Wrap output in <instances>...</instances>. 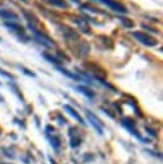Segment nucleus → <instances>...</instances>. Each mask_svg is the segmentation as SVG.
<instances>
[{
	"label": "nucleus",
	"mask_w": 163,
	"mask_h": 164,
	"mask_svg": "<svg viewBox=\"0 0 163 164\" xmlns=\"http://www.w3.org/2000/svg\"><path fill=\"white\" fill-rule=\"evenodd\" d=\"M59 71L63 73V75H65L67 77H69V78H72V80H76V81H80L81 80V77L80 76H77V75H75V73H71V72H68L67 69H64V68H58Z\"/></svg>",
	"instance_id": "nucleus-11"
},
{
	"label": "nucleus",
	"mask_w": 163,
	"mask_h": 164,
	"mask_svg": "<svg viewBox=\"0 0 163 164\" xmlns=\"http://www.w3.org/2000/svg\"><path fill=\"white\" fill-rule=\"evenodd\" d=\"M42 57H44L45 59L49 62V63H53V64H59V63H60V60L58 59V58L53 57V55H50L49 53H42Z\"/></svg>",
	"instance_id": "nucleus-9"
},
{
	"label": "nucleus",
	"mask_w": 163,
	"mask_h": 164,
	"mask_svg": "<svg viewBox=\"0 0 163 164\" xmlns=\"http://www.w3.org/2000/svg\"><path fill=\"white\" fill-rule=\"evenodd\" d=\"M131 36H132L135 40H138L140 44L145 45V46H150V48H152V46H156L158 44V41L154 37H152L148 33L141 32V31H134V32H131Z\"/></svg>",
	"instance_id": "nucleus-1"
},
{
	"label": "nucleus",
	"mask_w": 163,
	"mask_h": 164,
	"mask_svg": "<svg viewBox=\"0 0 163 164\" xmlns=\"http://www.w3.org/2000/svg\"><path fill=\"white\" fill-rule=\"evenodd\" d=\"M46 1L50 3L53 7H57V8H64V9L68 8V4L65 3V0H46Z\"/></svg>",
	"instance_id": "nucleus-8"
},
{
	"label": "nucleus",
	"mask_w": 163,
	"mask_h": 164,
	"mask_svg": "<svg viewBox=\"0 0 163 164\" xmlns=\"http://www.w3.org/2000/svg\"><path fill=\"white\" fill-rule=\"evenodd\" d=\"M122 124H123V126H125L132 135H136L138 137H140V136H139V134H138V131H136V128H134V122H132V120H131L130 118H125V119H123V120H122Z\"/></svg>",
	"instance_id": "nucleus-6"
},
{
	"label": "nucleus",
	"mask_w": 163,
	"mask_h": 164,
	"mask_svg": "<svg viewBox=\"0 0 163 164\" xmlns=\"http://www.w3.org/2000/svg\"><path fill=\"white\" fill-rule=\"evenodd\" d=\"M80 142H81V137H79V136H75V137H72V140H71V146L72 147H76V146L80 145Z\"/></svg>",
	"instance_id": "nucleus-13"
},
{
	"label": "nucleus",
	"mask_w": 163,
	"mask_h": 164,
	"mask_svg": "<svg viewBox=\"0 0 163 164\" xmlns=\"http://www.w3.org/2000/svg\"><path fill=\"white\" fill-rule=\"evenodd\" d=\"M77 90H80V92H82L84 95H86L87 97H94V91H91L90 89H87V87H85V86H79L77 87Z\"/></svg>",
	"instance_id": "nucleus-10"
},
{
	"label": "nucleus",
	"mask_w": 163,
	"mask_h": 164,
	"mask_svg": "<svg viewBox=\"0 0 163 164\" xmlns=\"http://www.w3.org/2000/svg\"><path fill=\"white\" fill-rule=\"evenodd\" d=\"M0 17H3L4 19H9V21H18V15L14 12H12L10 9L0 10Z\"/></svg>",
	"instance_id": "nucleus-5"
},
{
	"label": "nucleus",
	"mask_w": 163,
	"mask_h": 164,
	"mask_svg": "<svg viewBox=\"0 0 163 164\" xmlns=\"http://www.w3.org/2000/svg\"><path fill=\"white\" fill-rule=\"evenodd\" d=\"M141 27H143V28H145V30H148V31H150V32H158V31L156 30V28H153V27H149L148 25H145V23H143V25H141Z\"/></svg>",
	"instance_id": "nucleus-17"
},
{
	"label": "nucleus",
	"mask_w": 163,
	"mask_h": 164,
	"mask_svg": "<svg viewBox=\"0 0 163 164\" xmlns=\"http://www.w3.org/2000/svg\"><path fill=\"white\" fill-rule=\"evenodd\" d=\"M119 21H121L122 25L125 26V27H127V28H132V27L135 26V23L131 21V19H129V18H119Z\"/></svg>",
	"instance_id": "nucleus-12"
},
{
	"label": "nucleus",
	"mask_w": 163,
	"mask_h": 164,
	"mask_svg": "<svg viewBox=\"0 0 163 164\" xmlns=\"http://www.w3.org/2000/svg\"><path fill=\"white\" fill-rule=\"evenodd\" d=\"M145 130L148 131V132H149V134L152 135V136H157V132L154 131V130H152V128H150V127H145Z\"/></svg>",
	"instance_id": "nucleus-18"
},
{
	"label": "nucleus",
	"mask_w": 163,
	"mask_h": 164,
	"mask_svg": "<svg viewBox=\"0 0 163 164\" xmlns=\"http://www.w3.org/2000/svg\"><path fill=\"white\" fill-rule=\"evenodd\" d=\"M63 108H64V110H67V112L69 113V114H71V115L73 117V118H75V119L77 120V122H80V123H85V122H84V119L80 117V114H79V113H77V112L75 110V109H73V108L71 107V105H64Z\"/></svg>",
	"instance_id": "nucleus-7"
},
{
	"label": "nucleus",
	"mask_w": 163,
	"mask_h": 164,
	"mask_svg": "<svg viewBox=\"0 0 163 164\" xmlns=\"http://www.w3.org/2000/svg\"><path fill=\"white\" fill-rule=\"evenodd\" d=\"M99 3L104 4V5H107L108 8H111L112 10L117 12V13H127V8L125 4H122L121 1H118V0H98Z\"/></svg>",
	"instance_id": "nucleus-2"
},
{
	"label": "nucleus",
	"mask_w": 163,
	"mask_h": 164,
	"mask_svg": "<svg viewBox=\"0 0 163 164\" xmlns=\"http://www.w3.org/2000/svg\"><path fill=\"white\" fill-rule=\"evenodd\" d=\"M86 117H87V119L91 122V126L95 128L96 132L102 135V134H103V123L100 122V120H99L98 118H96V117H95L94 114H91V113L89 112V110H86Z\"/></svg>",
	"instance_id": "nucleus-4"
},
{
	"label": "nucleus",
	"mask_w": 163,
	"mask_h": 164,
	"mask_svg": "<svg viewBox=\"0 0 163 164\" xmlns=\"http://www.w3.org/2000/svg\"><path fill=\"white\" fill-rule=\"evenodd\" d=\"M57 118L59 119V123H60V124H65V119H64V118H63V117H62L60 114H58V115H57Z\"/></svg>",
	"instance_id": "nucleus-19"
},
{
	"label": "nucleus",
	"mask_w": 163,
	"mask_h": 164,
	"mask_svg": "<svg viewBox=\"0 0 163 164\" xmlns=\"http://www.w3.org/2000/svg\"><path fill=\"white\" fill-rule=\"evenodd\" d=\"M0 41H1V37H0Z\"/></svg>",
	"instance_id": "nucleus-23"
},
{
	"label": "nucleus",
	"mask_w": 163,
	"mask_h": 164,
	"mask_svg": "<svg viewBox=\"0 0 163 164\" xmlns=\"http://www.w3.org/2000/svg\"><path fill=\"white\" fill-rule=\"evenodd\" d=\"M22 1H25V3H26V1H27V0H22Z\"/></svg>",
	"instance_id": "nucleus-22"
},
{
	"label": "nucleus",
	"mask_w": 163,
	"mask_h": 164,
	"mask_svg": "<svg viewBox=\"0 0 163 164\" xmlns=\"http://www.w3.org/2000/svg\"><path fill=\"white\" fill-rule=\"evenodd\" d=\"M4 101V99H3V96H0V103H3Z\"/></svg>",
	"instance_id": "nucleus-21"
},
{
	"label": "nucleus",
	"mask_w": 163,
	"mask_h": 164,
	"mask_svg": "<svg viewBox=\"0 0 163 164\" xmlns=\"http://www.w3.org/2000/svg\"><path fill=\"white\" fill-rule=\"evenodd\" d=\"M71 1H73L75 4H80V0H71Z\"/></svg>",
	"instance_id": "nucleus-20"
},
{
	"label": "nucleus",
	"mask_w": 163,
	"mask_h": 164,
	"mask_svg": "<svg viewBox=\"0 0 163 164\" xmlns=\"http://www.w3.org/2000/svg\"><path fill=\"white\" fill-rule=\"evenodd\" d=\"M0 75H3L4 77H7V78H10V80H13V78H14L13 76L9 75V73L5 72V71H4V69H1V68H0Z\"/></svg>",
	"instance_id": "nucleus-16"
},
{
	"label": "nucleus",
	"mask_w": 163,
	"mask_h": 164,
	"mask_svg": "<svg viewBox=\"0 0 163 164\" xmlns=\"http://www.w3.org/2000/svg\"><path fill=\"white\" fill-rule=\"evenodd\" d=\"M18 67H19V69H21V71H22L23 73H26L27 76H30V77H36V75H35L33 72H31L30 69H27L26 67H22V65H18Z\"/></svg>",
	"instance_id": "nucleus-14"
},
{
	"label": "nucleus",
	"mask_w": 163,
	"mask_h": 164,
	"mask_svg": "<svg viewBox=\"0 0 163 164\" xmlns=\"http://www.w3.org/2000/svg\"><path fill=\"white\" fill-rule=\"evenodd\" d=\"M50 141H52V145L54 147H59L60 144H59V139H58V137H52V139H50Z\"/></svg>",
	"instance_id": "nucleus-15"
},
{
	"label": "nucleus",
	"mask_w": 163,
	"mask_h": 164,
	"mask_svg": "<svg viewBox=\"0 0 163 164\" xmlns=\"http://www.w3.org/2000/svg\"><path fill=\"white\" fill-rule=\"evenodd\" d=\"M5 26L9 28L10 31H13V32H15V35L19 37V38H25V42H27L30 40V37L26 35V31H25V28H23V26H21V25H18V23H10V22H5Z\"/></svg>",
	"instance_id": "nucleus-3"
}]
</instances>
